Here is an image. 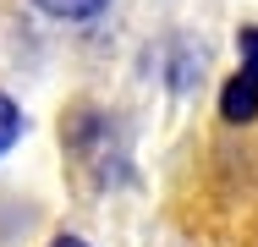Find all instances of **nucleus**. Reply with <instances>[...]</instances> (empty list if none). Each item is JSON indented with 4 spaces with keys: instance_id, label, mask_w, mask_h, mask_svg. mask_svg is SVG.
I'll use <instances>...</instances> for the list:
<instances>
[{
    "instance_id": "obj_1",
    "label": "nucleus",
    "mask_w": 258,
    "mask_h": 247,
    "mask_svg": "<svg viewBox=\"0 0 258 247\" xmlns=\"http://www.w3.org/2000/svg\"><path fill=\"white\" fill-rule=\"evenodd\" d=\"M220 115H225L231 127H247V121H258V77H253V72L225 77V88H220Z\"/></svg>"
},
{
    "instance_id": "obj_2",
    "label": "nucleus",
    "mask_w": 258,
    "mask_h": 247,
    "mask_svg": "<svg viewBox=\"0 0 258 247\" xmlns=\"http://www.w3.org/2000/svg\"><path fill=\"white\" fill-rule=\"evenodd\" d=\"M39 11H50V17H60V22H88V17H99L110 0H33Z\"/></svg>"
},
{
    "instance_id": "obj_3",
    "label": "nucleus",
    "mask_w": 258,
    "mask_h": 247,
    "mask_svg": "<svg viewBox=\"0 0 258 247\" xmlns=\"http://www.w3.org/2000/svg\"><path fill=\"white\" fill-rule=\"evenodd\" d=\"M22 138V110H17V99H6L0 94V154Z\"/></svg>"
},
{
    "instance_id": "obj_4",
    "label": "nucleus",
    "mask_w": 258,
    "mask_h": 247,
    "mask_svg": "<svg viewBox=\"0 0 258 247\" xmlns=\"http://www.w3.org/2000/svg\"><path fill=\"white\" fill-rule=\"evenodd\" d=\"M236 49H242V72L258 77V28H242L236 33Z\"/></svg>"
},
{
    "instance_id": "obj_5",
    "label": "nucleus",
    "mask_w": 258,
    "mask_h": 247,
    "mask_svg": "<svg viewBox=\"0 0 258 247\" xmlns=\"http://www.w3.org/2000/svg\"><path fill=\"white\" fill-rule=\"evenodd\" d=\"M50 247H88V242H77V236H60V242H50Z\"/></svg>"
}]
</instances>
